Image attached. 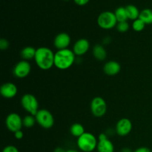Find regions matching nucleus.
<instances>
[{"label":"nucleus","mask_w":152,"mask_h":152,"mask_svg":"<svg viewBox=\"0 0 152 152\" xmlns=\"http://www.w3.org/2000/svg\"><path fill=\"white\" fill-rule=\"evenodd\" d=\"M121 152H132V149H130L129 148H123V149H122Z\"/></svg>","instance_id":"nucleus-30"},{"label":"nucleus","mask_w":152,"mask_h":152,"mask_svg":"<svg viewBox=\"0 0 152 152\" xmlns=\"http://www.w3.org/2000/svg\"><path fill=\"white\" fill-rule=\"evenodd\" d=\"M145 27V24L144 23L143 21L141 20L140 19H137L136 20L133 21L132 23V28L136 32H140L144 30Z\"/></svg>","instance_id":"nucleus-23"},{"label":"nucleus","mask_w":152,"mask_h":152,"mask_svg":"<svg viewBox=\"0 0 152 152\" xmlns=\"http://www.w3.org/2000/svg\"><path fill=\"white\" fill-rule=\"evenodd\" d=\"M21 105L29 114L35 116L38 112L39 102L37 97L31 94H25L22 96Z\"/></svg>","instance_id":"nucleus-5"},{"label":"nucleus","mask_w":152,"mask_h":152,"mask_svg":"<svg viewBox=\"0 0 152 152\" xmlns=\"http://www.w3.org/2000/svg\"><path fill=\"white\" fill-rule=\"evenodd\" d=\"M14 137L16 140H22L24 137V133L22 130L17 131L14 133Z\"/></svg>","instance_id":"nucleus-27"},{"label":"nucleus","mask_w":152,"mask_h":152,"mask_svg":"<svg viewBox=\"0 0 152 152\" xmlns=\"http://www.w3.org/2000/svg\"><path fill=\"white\" fill-rule=\"evenodd\" d=\"M9 46H10V43L6 39H0V49L1 50H7Z\"/></svg>","instance_id":"nucleus-25"},{"label":"nucleus","mask_w":152,"mask_h":152,"mask_svg":"<svg viewBox=\"0 0 152 152\" xmlns=\"http://www.w3.org/2000/svg\"><path fill=\"white\" fill-rule=\"evenodd\" d=\"M22 123H23V126L26 128H31L35 125V123H37V120H36L35 116L31 115H27L22 119Z\"/></svg>","instance_id":"nucleus-22"},{"label":"nucleus","mask_w":152,"mask_h":152,"mask_svg":"<svg viewBox=\"0 0 152 152\" xmlns=\"http://www.w3.org/2000/svg\"><path fill=\"white\" fill-rule=\"evenodd\" d=\"M54 152H65V151H64V150H62V148H57V149L55 150Z\"/></svg>","instance_id":"nucleus-31"},{"label":"nucleus","mask_w":152,"mask_h":152,"mask_svg":"<svg viewBox=\"0 0 152 152\" xmlns=\"http://www.w3.org/2000/svg\"><path fill=\"white\" fill-rule=\"evenodd\" d=\"M71 37L67 33H59L53 40V45L58 50H63L68 48L71 44Z\"/></svg>","instance_id":"nucleus-12"},{"label":"nucleus","mask_w":152,"mask_h":152,"mask_svg":"<svg viewBox=\"0 0 152 152\" xmlns=\"http://www.w3.org/2000/svg\"><path fill=\"white\" fill-rule=\"evenodd\" d=\"M114 14H115V16L118 22H127V20L129 19L127 13H126V7H120L116 9Z\"/></svg>","instance_id":"nucleus-21"},{"label":"nucleus","mask_w":152,"mask_h":152,"mask_svg":"<svg viewBox=\"0 0 152 152\" xmlns=\"http://www.w3.org/2000/svg\"><path fill=\"white\" fill-rule=\"evenodd\" d=\"M121 65L117 61H108L104 65L103 71L108 76H115L120 72Z\"/></svg>","instance_id":"nucleus-15"},{"label":"nucleus","mask_w":152,"mask_h":152,"mask_svg":"<svg viewBox=\"0 0 152 152\" xmlns=\"http://www.w3.org/2000/svg\"><path fill=\"white\" fill-rule=\"evenodd\" d=\"M97 152H114V145L105 134H100L98 137L96 147Z\"/></svg>","instance_id":"nucleus-11"},{"label":"nucleus","mask_w":152,"mask_h":152,"mask_svg":"<svg viewBox=\"0 0 152 152\" xmlns=\"http://www.w3.org/2000/svg\"><path fill=\"white\" fill-rule=\"evenodd\" d=\"M31 71V65L28 61L21 60L15 65L13 74L16 78L23 79L28 77Z\"/></svg>","instance_id":"nucleus-9"},{"label":"nucleus","mask_w":152,"mask_h":152,"mask_svg":"<svg viewBox=\"0 0 152 152\" xmlns=\"http://www.w3.org/2000/svg\"><path fill=\"white\" fill-rule=\"evenodd\" d=\"M90 48V42L86 39H80L74 45L73 51L76 56H81L86 54Z\"/></svg>","instance_id":"nucleus-13"},{"label":"nucleus","mask_w":152,"mask_h":152,"mask_svg":"<svg viewBox=\"0 0 152 152\" xmlns=\"http://www.w3.org/2000/svg\"><path fill=\"white\" fill-rule=\"evenodd\" d=\"M76 55L71 49L58 50L54 55V66L59 70L71 68L75 62Z\"/></svg>","instance_id":"nucleus-2"},{"label":"nucleus","mask_w":152,"mask_h":152,"mask_svg":"<svg viewBox=\"0 0 152 152\" xmlns=\"http://www.w3.org/2000/svg\"><path fill=\"white\" fill-rule=\"evenodd\" d=\"M117 22L114 13L111 11H104L99 15L97 24L99 28L104 30H110L117 26Z\"/></svg>","instance_id":"nucleus-4"},{"label":"nucleus","mask_w":152,"mask_h":152,"mask_svg":"<svg viewBox=\"0 0 152 152\" xmlns=\"http://www.w3.org/2000/svg\"><path fill=\"white\" fill-rule=\"evenodd\" d=\"M36 51H37V49L34 48V47H32V46H27V47L22 48V50H21V57L23 59V60H31V59L35 58Z\"/></svg>","instance_id":"nucleus-17"},{"label":"nucleus","mask_w":152,"mask_h":152,"mask_svg":"<svg viewBox=\"0 0 152 152\" xmlns=\"http://www.w3.org/2000/svg\"><path fill=\"white\" fill-rule=\"evenodd\" d=\"M36 120L39 126L43 129H49L54 125V117L50 111L47 109H39L35 115Z\"/></svg>","instance_id":"nucleus-6"},{"label":"nucleus","mask_w":152,"mask_h":152,"mask_svg":"<svg viewBox=\"0 0 152 152\" xmlns=\"http://www.w3.org/2000/svg\"><path fill=\"white\" fill-rule=\"evenodd\" d=\"M65 152H80V151H78L77 150H75V149H69V150H67Z\"/></svg>","instance_id":"nucleus-32"},{"label":"nucleus","mask_w":152,"mask_h":152,"mask_svg":"<svg viewBox=\"0 0 152 152\" xmlns=\"http://www.w3.org/2000/svg\"><path fill=\"white\" fill-rule=\"evenodd\" d=\"M65 1H69V0H65Z\"/></svg>","instance_id":"nucleus-33"},{"label":"nucleus","mask_w":152,"mask_h":152,"mask_svg":"<svg viewBox=\"0 0 152 152\" xmlns=\"http://www.w3.org/2000/svg\"><path fill=\"white\" fill-rule=\"evenodd\" d=\"M139 19L143 21L145 25L152 24V10L149 8H145L141 10L140 13Z\"/></svg>","instance_id":"nucleus-19"},{"label":"nucleus","mask_w":152,"mask_h":152,"mask_svg":"<svg viewBox=\"0 0 152 152\" xmlns=\"http://www.w3.org/2000/svg\"><path fill=\"white\" fill-rule=\"evenodd\" d=\"M151 152H152V150H151Z\"/></svg>","instance_id":"nucleus-34"},{"label":"nucleus","mask_w":152,"mask_h":152,"mask_svg":"<svg viewBox=\"0 0 152 152\" xmlns=\"http://www.w3.org/2000/svg\"><path fill=\"white\" fill-rule=\"evenodd\" d=\"M54 55L49 48L39 47L37 48L34 60L40 69L47 71L54 65Z\"/></svg>","instance_id":"nucleus-1"},{"label":"nucleus","mask_w":152,"mask_h":152,"mask_svg":"<svg viewBox=\"0 0 152 152\" xmlns=\"http://www.w3.org/2000/svg\"><path fill=\"white\" fill-rule=\"evenodd\" d=\"M93 55L96 59L99 61H103L107 57V51L102 45H96L93 48Z\"/></svg>","instance_id":"nucleus-16"},{"label":"nucleus","mask_w":152,"mask_h":152,"mask_svg":"<svg viewBox=\"0 0 152 152\" xmlns=\"http://www.w3.org/2000/svg\"><path fill=\"white\" fill-rule=\"evenodd\" d=\"M18 88L13 83L8 82L5 83L1 86L0 88V93L4 98L6 99H11L16 96L17 94Z\"/></svg>","instance_id":"nucleus-14"},{"label":"nucleus","mask_w":152,"mask_h":152,"mask_svg":"<svg viewBox=\"0 0 152 152\" xmlns=\"http://www.w3.org/2000/svg\"><path fill=\"white\" fill-rule=\"evenodd\" d=\"M98 140L93 134L85 132L77 138V147L83 152H92L96 149Z\"/></svg>","instance_id":"nucleus-3"},{"label":"nucleus","mask_w":152,"mask_h":152,"mask_svg":"<svg viewBox=\"0 0 152 152\" xmlns=\"http://www.w3.org/2000/svg\"><path fill=\"white\" fill-rule=\"evenodd\" d=\"M126 10L129 19L134 21L136 19H139L140 11L138 10L136 6L133 5V4H129V5L126 6Z\"/></svg>","instance_id":"nucleus-18"},{"label":"nucleus","mask_w":152,"mask_h":152,"mask_svg":"<svg viewBox=\"0 0 152 152\" xmlns=\"http://www.w3.org/2000/svg\"><path fill=\"white\" fill-rule=\"evenodd\" d=\"M91 111L94 117H103L107 112V104L105 99L100 96L94 98L91 102Z\"/></svg>","instance_id":"nucleus-7"},{"label":"nucleus","mask_w":152,"mask_h":152,"mask_svg":"<svg viewBox=\"0 0 152 152\" xmlns=\"http://www.w3.org/2000/svg\"><path fill=\"white\" fill-rule=\"evenodd\" d=\"M70 132L71 134L75 137H80L81 135H83L85 133V128L80 123H74L70 128Z\"/></svg>","instance_id":"nucleus-20"},{"label":"nucleus","mask_w":152,"mask_h":152,"mask_svg":"<svg viewBox=\"0 0 152 152\" xmlns=\"http://www.w3.org/2000/svg\"><path fill=\"white\" fill-rule=\"evenodd\" d=\"M2 152H19V151L16 146H14V145H9L3 148Z\"/></svg>","instance_id":"nucleus-26"},{"label":"nucleus","mask_w":152,"mask_h":152,"mask_svg":"<svg viewBox=\"0 0 152 152\" xmlns=\"http://www.w3.org/2000/svg\"><path fill=\"white\" fill-rule=\"evenodd\" d=\"M133 152H151V150L149 149L148 148H147V147L142 146L137 148V149L134 150Z\"/></svg>","instance_id":"nucleus-29"},{"label":"nucleus","mask_w":152,"mask_h":152,"mask_svg":"<svg viewBox=\"0 0 152 152\" xmlns=\"http://www.w3.org/2000/svg\"><path fill=\"white\" fill-rule=\"evenodd\" d=\"M5 125L10 132L15 133L17 131L22 130L23 126L22 118L16 113H10L6 117Z\"/></svg>","instance_id":"nucleus-8"},{"label":"nucleus","mask_w":152,"mask_h":152,"mask_svg":"<svg viewBox=\"0 0 152 152\" xmlns=\"http://www.w3.org/2000/svg\"><path fill=\"white\" fill-rule=\"evenodd\" d=\"M90 0H74L75 4H77L79 6H84L87 4L89 2Z\"/></svg>","instance_id":"nucleus-28"},{"label":"nucleus","mask_w":152,"mask_h":152,"mask_svg":"<svg viewBox=\"0 0 152 152\" xmlns=\"http://www.w3.org/2000/svg\"><path fill=\"white\" fill-rule=\"evenodd\" d=\"M132 127V123L129 119L122 118L116 125V133L120 137H126L131 133Z\"/></svg>","instance_id":"nucleus-10"},{"label":"nucleus","mask_w":152,"mask_h":152,"mask_svg":"<svg viewBox=\"0 0 152 152\" xmlns=\"http://www.w3.org/2000/svg\"><path fill=\"white\" fill-rule=\"evenodd\" d=\"M117 29L119 32L125 33L127 32L129 29V24L128 22H118L117 25Z\"/></svg>","instance_id":"nucleus-24"}]
</instances>
